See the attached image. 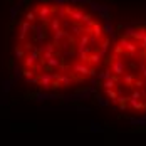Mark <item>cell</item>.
Returning <instances> with one entry per match:
<instances>
[{"label":"cell","mask_w":146,"mask_h":146,"mask_svg":"<svg viewBox=\"0 0 146 146\" xmlns=\"http://www.w3.org/2000/svg\"><path fill=\"white\" fill-rule=\"evenodd\" d=\"M111 47V32L91 7L72 0H34L10 35L15 74L44 92H69L91 82Z\"/></svg>","instance_id":"1"},{"label":"cell","mask_w":146,"mask_h":146,"mask_svg":"<svg viewBox=\"0 0 146 146\" xmlns=\"http://www.w3.org/2000/svg\"><path fill=\"white\" fill-rule=\"evenodd\" d=\"M99 89L114 109L129 116L146 114V24L123 32L98 72Z\"/></svg>","instance_id":"2"}]
</instances>
